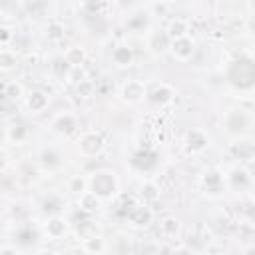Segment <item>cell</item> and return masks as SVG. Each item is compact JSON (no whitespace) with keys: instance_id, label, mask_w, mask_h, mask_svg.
Returning a JSON list of instances; mask_svg holds the SVG:
<instances>
[{"instance_id":"cell-1","label":"cell","mask_w":255,"mask_h":255,"mask_svg":"<svg viewBox=\"0 0 255 255\" xmlns=\"http://www.w3.org/2000/svg\"><path fill=\"white\" fill-rule=\"evenodd\" d=\"M88 185L92 187L90 191H94V193L102 199V197H110V195L116 193V189H118V179H116V173H114V171L100 169V171L92 173V177L88 179Z\"/></svg>"},{"instance_id":"cell-2","label":"cell","mask_w":255,"mask_h":255,"mask_svg":"<svg viewBox=\"0 0 255 255\" xmlns=\"http://www.w3.org/2000/svg\"><path fill=\"white\" fill-rule=\"evenodd\" d=\"M78 147L84 155H96L102 151L104 147V137L96 131H86L80 139H78Z\"/></svg>"},{"instance_id":"cell-3","label":"cell","mask_w":255,"mask_h":255,"mask_svg":"<svg viewBox=\"0 0 255 255\" xmlns=\"http://www.w3.org/2000/svg\"><path fill=\"white\" fill-rule=\"evenodd\" d=\"M153 219V213L145 205H131L128 207V221L135 227H147Z\"/></svg>"},{"instance_id":"cell-4","label":"cell","mask_w":255,"mask_h":255,"mask_svg":"<svg viewBox=\"0 0 255 255\" xmlns=\"http://www.w3.org/2000/svg\"><path fill=\"white\" fill-rule=\"evenodd\" d=\"M193 48H195V44H193V40H191L189 36L179 38V40H171V44H169L171 54H173L177 60H181V62H185V60H189V58H191Z\"/></svg>"},{"instance_id":"cell-5","label":"cell","mask_w":255,"mask_h":255,"mask_svg":"<svg viewBox=\"0 0 255 255\" xmlns=\"http://www.w3.org/2000/svg\"><path fill=\"white\" fill-rule=\"evenodd\" d=\"M145 96V86L139 82V80H129L124 88H122V98L129 104H135L139 100H143Z\"/></svg>"},{"instance_id":"cell-6","label":"cell","mask_w":255,"mask_h":255,"mask_svg":"<svg viewBox=\"0 0 255 255\" xmlns=\"http://www.w3.org/2000/svg\"><path fill=\"white\" fill-rule=\"evenodd\" d=\"M112 62L120 68H128L133 64V50L128 46V44H120L114 48L112 52Z\"/></svg>"},{"instance_id":"cell-7","label":"cell","mask_w":255,"mask_h":255,"mask_svg":"<svg viewBox=\"0 0 255 255\" xmlns=\"http://www.w3.org/2000/svg\"><path fill=\"white\" fill-rule=\"evenodd\" d=\"M207 141H209L207 135H205L203 131H199V129H191V131L185 135V147H187V151H191V153L205 149V147H207Z\"/></svg>"},{"instance_id":"cell-8","label":"cell","mask_w":255,"mask_h":255,"mask_svg":"<svg viewBox=\"0 0 255 255\" xmlns=\"http://www.w3.org/2000/svg\"><path fill=\"white\" fill-rule=\"evenodd\" d=\"M52 128H54V131L60 133V135H70L72 131H76V120H74L72 114H60V116L54 120Z\"/></svg>"},{"instance_id":"cell-9","label":"cell","mask_w":255,"mask_h":255,"mask_svg":"<svg viewBox=\"0 0 255 255\" xmlns=\"http://www.w3.org/2000/svg\"><path fill=\"white\" fill-rule=\"evenodd\" d=\"M163 32L167 34L169 40H179V38H185L187 36L189 28H187V22L183 18H171L169 24H167V28Z\"/></svg>"},{"instance_id":"cell-10","label":"cell","mask_w":255,"mask_h":255,"mask_svg":"<svg viewBox=\"0 0 255 255\" xmlns=\"http://www.w3.org/2000/svg\"><path fill=\"white\" fill-rule=\"evenodd\" d=\"M46 231H48V235H50L52 239H60V237H64V233L68 231V223H66L64 217L52 215V217L48 219V223H46Z\"/></svg>"},{"instance_id":"cell-11","label":"cell","mask_w":255,"mask_h":255,"mask_svg":"<svg viewBox=\"0 0 255 255\" xmlns=\"http://www.w3.org/2000/svg\"><path fill=\"white\" fill-rule=\"evenodd\" d=\"M78 205L86 211V213H94V211H98L100 209V205H102V199L94 193V191H84L82 195H78Z\"/></svg>"},{"instance_id":"cell-12","label":"cell","mask_w":255,"mask_h":255,"mask_svg":"<svg viewBox=\"0 0 255 255\" xmlns=\"http://www.w3.org/2000/svg\"><path fill=\"white\" fill-rule=\"evenodd\" d=\"M46 108H48V94H44V92H40V90L30 92V96H28V110H30L32 114H40V112H44Z\"/></svg>"},{"instance_id":"cell-13","label":"cell","mask_w":255,"mask_h":255,"mask_svg":"<svg viewBox=\"0 0 255 255\" xmlns=\"http://www.w3.org/2000/svg\"><path fill=\"white\" fill-rule=\"evenodd\" d=\"M64 60H66V64H68L70 68L84 66V62H86V50H84L82 46H72V48L66 50Z\"/></svg>"},{"instance_id":"cell-14","label":"cell","mask_w":255,"mask_h":255,"mask_svg":"<svg viewBox=\"0 0 255 255\" xmlns=\"http://www.w3.org/2000/svg\"><path fill=\"white\" fill-rule=\"evenodd\" d=\"M169 44H171V40L167 38L165 32H155V34H151V38H149V48H151V52H155V54L167 52V50H169Z\"/></svg>"},{"instance_id":"cell-15","label":"cell","mask_w":255,"mask_h":255,"mask_svg":"<svg viewBox=\"0 0 255 255\" xmlns=\"http://www.w3.org/2000/svg\"><path fill=\"white\" fill-rule=\"evenodd\" d=\"M203 187L209 191V193H219L221 191V175L217 171H207L203 175Z\"/></svg>"},{"instance_id":"cell-16","label":"cell","mask_w":255,"mask_h":255,"mask_svg":"<svg viewBox=\"0 0 255 255\" xmlns=\"http://www.w3.org/2000/svg\"><path fill=\"white\" fill-rule=\"evenodd\" d=\"M16 66H18V56H16L12 50L2 48V50H0V70L10 72V70H14Z\"/></svg>"},{"instance_id":"cell-17","label":"cell","mask_w":255,"mask_h":255,"mask_svg":"<svg viewBox=\"0 0 255 255\" xmlns=\"http://www.w3.org/2000/svg\"><path fill=\"white\" fill-rule=\"evenodd\" d=\"M104 247H106V243H104V239H102L100 235H92V237H86V239H84V251H88V253H92V255L102 253Z\"/></svg>"},{"instance_id":"cell-18","label":"cell","mask_w":255,"mask_h":255,"mask_svg":"<svg viewBox=\"0 0 255 255\" xmlns=\"http://www.w3.org/2000/svg\"><path fill=\"white\" fill-rule=\"evenodd\" d=\"M68 191H72V193H76V195H82L84 191H88V179L82 177V175L70 177V181H68Z\"/></svg>"},{"instance_id":"cell-19","label":"cell","mask_w":255,"mask_h":255,"mask_svg":"<svg viewBox=\"0 0 255 255\" xmlns=\"http://www.w3.org/2000/svg\"><path fill=\"white\" fill-rule=\"evenodd\" d=\"M66 78H68V82H70V84H74V86L84 84V82H86V70H84V66L70 68V70H68V74H66Z\"/></svg>"},{"instance_id":"cell-20","label":"cell","mask_w":255,"mask_h":255,"mask_svg":"<svg viewBox=\"0 0 255 255\" xmlns=\"http://www.w3.org/2000/svg\"><path fill=\"white\" fill-rule=\"evenodd\" d=\"M159 227H161L163 235H167V237H173L179 231V223H177L175 217H163L161 223H159Z\"/></svg>"},{"instance_id":"cell-21","label":"cell","mask_w":255,"mask_h":255,"mask_svg":"<svg viewBox=\"0 0 255 255\" xmlns=\"http://www.w3.org/2000/svg\"><path fill=\"white\" fill-rule=\"evenodd\" d=\"M171 98H173V92H171V88H167V86H159V88L151 94V100L157 102V104H165V102H169Z\"/></svg>"},{"instance_id":"cell-22","label":"cell","mask_w":255,"mask_h":255,"mask_svg":"<svg viewBox=\"0 0 255 255\" xmlns=\"http://www.w3.org/2000/svg\"><path fill=\"white\" fill-rule=\"evenodd\" d=\"M40 161H42L44 167H54V165L60 163V155L54 149H44L42 155H40Z\"/></svg>"},{"instance_id":"cell-23","label":"cell","mask_w":255,"mask_h":255,"mask_svg":"<svg viewBox=\"0 0 255 255\" xmlns=\"http://www.w3.org/2000/svg\"><path fill=\"white\" fill-rule=\"evenodd\" d=\"M8 137L12 141H22L26 137V128L24 126H12L10 131H8Z\"/></svg>"},{"instance_id":"cell-24","label":"cell","mask_w":255,"mask_h":255,"mask_svg":"<svg viewBox=\"0 0 255 255\" xmlns=\"http://www.w3.org/2000/svg\"><path fill=\"white\" fill-rule=\"evenodd\" d=\"M48 36H50L52 40L62 38V36H64V26H62V24H58V22L50 24V26H48Z\"/></svg>"},{"instance_id":"cell-25","label":"cell","mask_w":255,"mask_h":255,"mask_svg":"<svg viewBox=\"0 0 255 255\" xmlns=\"http://www.w3.org/2000/svg\"><path fill=\"white\" fill-rule=\"evenodd\" d=\"M141 193H143L147 199H155V197H157V189H155L153 183H145V185L141 187Z\"/></svg>"},{"instance_id":"cell-26","label":"cell","mask_w":255,"mask_h":255,"mask_svg":"<svg viewBox=\"0 0 255 255\" xmlns=\"http://www.w3.org/2000/svg\"><path fill=\"white\" fill-rule=\"evenodd\" d=\"M12 38H14L12 30L8 26H0V44H8Z\"/></svg>"},{"instance_id":"cell-27","label":"cell","mask_w":255,"mask_h":255,"mask_svg":"<svg viewBox=\"0 0 255 255\" xmlns=\"http://www.w3.org/2000/svg\"><path fill=\"white\" fill-rule=\"evenodd\" d=\"M22 94V86L20 84H8V88H6V96H10V98H18Z\"/></svg>"},{"instance_id":"cell-28","label":"cell","mask_w":255,"mask_h":255,"mask_svg":"<svg viewBox=\"0 0 255 255\" xmlns=\"http://www.w3.org/2000/svg\"><path fill=\"white\" fill-rule=\"evenodd\" d=\"M171 255H191V251H189L185 245H179V247H175V249L171 251Z\"/></svg>"},{"instance_id":"cell-29","label":"cell","mask_w":255,"mask_h":255,"mask_svg":"<svg viewBox=\"0 0 255 255\" xmlns=\"http://www.w3.org/2000/svg\"><path fill=\"white\" fill-rule=\"evenodd\" d=\"M0 255H20V251L16 247H2L0 249Z\"/></svg>"},{"instance_id":"cell-30","label":"cell","mask_w":255,"mask_h":255,"mask_svg":"<svg viewBox=\"0 0 255 255\" xmlns=\"http://www.w3.org/2000/svg\"><path fill=\"white\" fill-rule=\"evenodd\" d=\"M36 255H58V253H54V251H48V249H42V251H38Z\"/></svg>"}]
</instances>
